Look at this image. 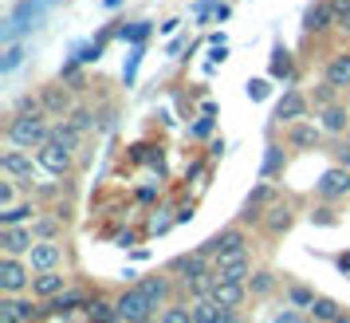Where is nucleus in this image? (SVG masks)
Listing matches in <instances>:
<instances>
[{"instance_id":"1","label":"nucleus","mask_w":350,"mask_h":323,"mask_svg":"<svg viewBox=\"0 0 350 323\" xmlns=\"http://www.w3.org/2000/svg\"><path fill=\"white\" fill-rule=\"evenodd\" d=\"M48 111H40V114H12L8 118V127H4V138L12 146H20V150H40V146L51 138V127H48V118H44Z\"/></svg>"},{"instance_id":"2","label":"nucleus","mask_w":350,"mask_h":323,"mask_svg":"<svg viewBox=\"0 0 350 323\" xmlns=\"http://www.w3.org/2000/svg\"><path fill=\"white\" fill-rule=\"evenodd\" d=\"M114 311H118V323H142V320H150V315L158 311V304L146 296L142 284H134V288H126L118 300H114Z\"/></svg>"},{"instance_id":"3","label":"nucleus","mask_w":350,"mask_h":323,"mask_svg":"<svg viewBox=\"0 0 350 323\" xmlns=\"http://www.w3.org/2000/svg\"><path fill=\"white\" fill-rule=\"evenodd\" d=\"M32 288V264L28 257H0V292L4 296H20Z\"/></svg>"},{"instance_id":"4","label":"nucleus","mask_w":350,"mask_h":323,"mask_svg":"<svg viewBox=\"0 0 350 323\" xmlns=\"http://www.w3.org/2000/svg\"><path fill=\"white\" fill-rule=\"evenodd\" d=\"M213 257H205L201 248L197 253H181V257L170 260V276H177V280H185V284H197V280H205L208 272H213V264H208Z\"/></svg>"},{"instance_id":"5","label":"nucleus","mask_w":350,"mask_h":323,"mask_svg":"<svg viewBox=\"0 0 350 323\" xmlns=\"http://www.w3.org/2000/svg\"><path fill=\"white\" fill-rule=\"evenodd\" d=\"M75 150H67L64 142H55V138H48V142L36 150V162L48 170V174H55V178H67L71 174V166H75V158H71Z\"/></svg>"},{"instance_id":"6","label":"nucleus","mask_w":350,"mask_h":323,"mask_svg":"<svg viewBox=\"0 0 350 323\" xmlns=\"http://www.w3.org/2000/svg\"><path fill=\"white\" fill-rule=\"evenodd\" d=\"M40 315H48V304H32L24 296H4L0 300V323H32Z\"/></svg>"},{"instance_id":"7","label":"nucleus","mask_w":350,"mask_h":323,"mask_svg":"<svg viewBox=\"0 0 350 323\" xmlns=\"http://www.w3.org/2000/svg\"><path fill=\"white\" fill-rule=\"evenodd\" d=\"M244 244H248V237H244V225H228V229H221V233H217V237H208L205 244H201V253H205V257H228V253H240V248H244Z\"/></svg>"},{"instance_id":"8","label":"nucleus","mask_w":350,"mask_h":323,"mask_svg":"<svg viewBox=\"0 0 350 323\" xmlns=\"http://www.w3.org/2000/svg\"><path fill=\"white\" fill-rule=\"evenodd\" d=\"M28 264H32V272L59 268V264H64V244L55 241V237H40V241L32 244V253H28Z\"/></svg>"},{"instance_id":"9","label":"nucleus","mask_w":350,"mask_h":323,"mask_svg":"<svg viewBox=\"0 0 350 323\" xmlns=\"http://www.w3.org/2000/svg\"><path fill=\"white\" fill-rule=\"evenodd\" d=\"M213 268L221 280H232V284H248V276H252V257L240 248V253H228V257H217L213 260Z\"/></svg>"},{"instance_id":"10","label":"nucleus","mask_w":350,"mask_h":323,"mask_svg":"<svg viewBox=\"0 0 350 323\" xmlns=\"http://www.w3.org/2000/svg\"><path fill=\"white\" fill-rule=\"evenodd\" d=\"M36 244V233L24 225H0V253L4 257H28Z\"/></svg>"},{"instance_id":"11","label":"nucleus","mask_w":350,"mask_h":323,"mask_svg":"<svg viewBox=\"0 0 350 323\" xmlns=\"http://www.w3.org/2000/svg\"><path fill=\"white\" fill-rule=\"evenodd\" d=\"M347 194H350L347 166H331V170L315 181V197H319V201H338V197H347Z\"/></svg>"},{"instance_id":"12","label":"nucleus","mask_w":350,"mask_h":323,"mask_svg":"<svg viewBox=\"0 0 350 323\" xmlns=\"http://www.w3.org/2000/svg\"><path fill=\"white\" fill-rule=\"evenodd\" d=\"M271 201H275V194H271V181H260L252 194H248V201H244L240 225H260V221H264V209H268Z\"/></svg>"},{"instance_id":"13","label":"nucleus","mask_w":350,"mask_h":323,"mask_svg":"<svg viewBox=\"0 0 350 323\" xmlns=\"http://www.w3.org/2000/svg\"><path fill=\"white\" fill-rule=\"evenodd\" d=\"M307 107H311V99L303 95V91H295V87H287V91H284V99L275 103V118L291 127V122H299V118H307Z\"/></svg>"},{"instance_id":"14","label":"nucleus","mask_w":350,"mask_h":323,"mask_svg":"<svg viewBox=\"0 0 350 323\" xmlns=\"http://www.w3.org/2000/svg\"><path fill=\"white\" fill-rule=\"evenodd\" d=\"M323 134H327V130L319 127V122L299 118V122L287 127V146H291V150H315V146L323 142Z\"/></svg>"},{"instance_id":"15","label":"nucleus","mask_w":350,"mask_h":323,"mask_svg":"<svg viewBox=\"0 0 350 323\" xmlns=\"http://www.w3.org/2000/svg\"><path fill=\"white\" fill-rule=\"evenodd\" d=\"M327 28H334V4L331 0H311L307 4V12H303V32H327Z\"/></svg>"},{"instance_id":"16","label":"nucleus","mask_w":350,"mask_h":323,"mask_svg":"<svg viewBox=\"0 0 350 323\" xmlns=\"http://www.w3.org/2000/svg\"><path fill=\"white\" fill-rule=\"evenodd\" d=\"M291 221H295V209H291L287 201H271L268 209H264V221H260V225H264L268 237H284L287 229H291Z\"/></svg>"},{"instance_id":"17","label":"nucleus","mask_w":350,"mask_h":323,"mask_svg":"<svg viewBox=\"0 0 350 323\" xmlns=\"http://www.w3.org/2000/svg\"><path fill=\"white\" fill-rule=\"evenodd\" d=\"M64 288H67V276L59 272V268H48V272L32 276V296L36 300H55Z\"/></svg>"},{"instance_id":"18","label":"nucleus","mask_w":350,"mask_h":323,"mask_svg":"<svg viewBox=\"0 0 350 323\" xmlns=\"http://www.w3.org/2000/svg\"><path fill=\"white\" fill-rule=\"evenodd\" d=\"M0 170L4 174H12V178H20V181H32V174H36V166H32V158L24 154V150H4L0 154Z\"/></svg>"},{"instance_id":"19","label":"nucleus","mask_w":350,"mask_h":323,"mask_svg":"<svg viewBox=\"0 0 350 323\" xmlns=\"http://www.w3.org/2000/svg\"><path fill=\"white\" fill-rule=\"evenodd\" d=\"M319 127L327 130V134H347L350 130V107H342V103H331V107H323L319 111Z\"/></svg>"},{"instance_id":"20","label":"nucleus","mask_w":350,"mask_h":323,"mask_svg":"<svg viewBox=\"0 0 350 323\" xmlns=\"http://www.w3.org/2000/svg\"><path fill=\"white\" fill-rule=\"evenodd\" d=\"M208 296H213V300H217L221 307H237V311H240V304H244V300H248L252 292H248V284H232V280H217V288L208 292Z\"/></svg>"},{"instance_id":"21","label":"nucleus","mask_w":350,"mask_h":323,"mask_svg":"<svg viewBox=\"0 0 350 323\" xmlns=\"http://www.w3.org/2000/svg\"><path fill=\"white\" fill-rule=\"evenodd\" d=\"M323 79L334 83L338 91H342V87H350V51H338V55H331V60H327V67H323Z\"/></svg>"},{"instance_id":"22","label":"nucleus","mask_w":350,"mask_h":323,"mask_svg":"<svg viewBox=\"0 0 350 323\" xmlns=\"http://www.w3.org/2000/svg\"><path fill=\"white\" fill-rule=\"evenodd\" d=\"M307 311H311L315 323H350V311H342V307L334 304V300H327V296H319Z\"/></svg>"},{"instance_id":"23","label":"nucleus","mask_w":350,"mask_h":323,"mask_svg":"<svg viewBox=\"0 0 350 323\" xmlns=\"http://www.w3.org/2000/svg\"><path fill=\"white\" fill-rule=\"evenodd\" d=\"M44 304H48L51 315H71L75 307H87V296H83L79 288H64L55 300H44Z\"/></svg>"},{"instance_id":"24","label":"nucleus","mask_w":350,"mask_h":323,"mask_svg":"<svg viewBox=\"0 0 350 323\" xmlns=\"http://www.w3.org/2000/svg\"><path fill=\"white\" fill-rule=\"evenodd\" d=\"M142 288H146V296H150L158 307H165V304H170V288H174V284H170V276H146Z\"/></svg>"},{"instance_id":"25","label":"nucleus","mask_w":350,"mask_h":323,"mask_svg":"<svg viewBox=\"0 0 350 323\" xmlns=\"http://www.w3.org/2000/svg\"><path fill=\"white\" fill-rule=\"evenodd\" d=\"M193 323H221V304L213 296H197L193 304Z\"/></svg>"},{"instance_id":"26","label":"nucleus","mask_w":350,"mask_h":323,"mask_svg":"<svg viewBox=\"0 0 350 323\" xmlns=\"http://www.w3.org/2000/svg\"><path fill=\"white\" fill-rule=\"evenodd\" d=\"M280 170H284V146L268 142V154H264V166H260V178L271 181V178H280Z\"/></svg>"},{"instance_id":"27","label":"nucleus","mask_w":350,"mask_h":323,"mask_svg":"<svg viewBox=\"0 0 350 323\" xmlns=\"http://www.w3.org/2000/svg\"><path fill=\"white\" fill-rule=\"evenodd\" d=\"M28 217H36V205H32V201H20V205H4V209H0V225H24Z\"/></svg>"},{"instance_id":"28","label":"nucleus","mask_w":350,"mask_h":323,"mask_svg":"<svg viewBox=\"0 0 350 323\" xmlns=\"http://www.w3.org/2000/svg\"><path fill=\"white\" fill-rule=\"evenodd\" d=\"M40 99H44V111H51V114H67L71 111V95H67L64 87H48Z\"/></svg>"},{"instance_id":"29","label":"nucleus","mask_w":350,"mask_h":323,"mask_svg":"<svg viewBox=\"0 0 350 323\" xmlns=\"http://www.w3.org/2000/svg\"><path fill=\"white\" fill-rule=\"evenodd\" d=\"M248 292H252L256 300H260V296H271V292H275V272H268V268H256V272L248 276Z\"/></svg>"},{"instance_id":"30","label":"nucleus","mask_w":350,"mask_h":323,"mask_svg":"<svg viewBox=\"0 0 350 323\" xmlns=\"http://www.w3.org/2000/svg\"><path fill=\"white\" fill-rule=\"evenodd\" d=\"M79 134H83V130L75 127L71 118H64V122H51V138H55V142H64L67 150H75V146H79Z\"/></svg>"},{"instance_id":"31","label":"nucleus","mask_w":350,"mask_h":323,"mask_svg":"<svg viewBox=\"0 0 350 323\" xmlns=\"http://www.w3.org/2000/svg\"><path fill=\"white\" fill-rule=\"evenodd\" d=\"M87 315H91V323H118V311H114L111 300H87Z\"/></svg>"},{"instance_id":"32","label":"nucleus","mask_w":350,"mask_h":323,"mask_svg":"<svg viewBox=\"0 0 350 323\" xmlns=\"http://www.w3.org/2000/svg\"><path fill=\"white\" fill-rule=\"evenodd\" d=\"M158 320L161 323H193V304H165Z\"/></svg>"},{"instance_id":"33","label":"nucleus","mask_w":350,"mask_h":323,"mask_svg":"<svg viewBox=\"0 0 350 323\" xmlns=\"http://www.w3.org/2000/svg\"><path fill=\"white\" fill-rule=\"evenodd\" d=\"M271 75H275V79H291V51L280 48V44L271 51Z\"/></svg>"},{"instance_id":"34","label":"nucleus","mask_w":350,"mask_h":323,"mask_svg":"<svg viewBox=\"0 0 350 323\" xmlns=\"http://www.w3.org/2000/svg\"><path fill=\"white\" fill-rule=\"evenodd\" d=\"M287 300H291V307H311L319 296L311 288H303V284H287Z\"/></svg>"},{"instance_id":"35","label":"nucleus","mask_w":350,"mask_h":323,"mask_svg":"<svg viewBox=\"0 0 350 323\" xmlns=\"http://www.w3.org/2000/svg\"><path fill=\"white\" fill-rule=\"evenodd\" d=\"M334 95H338V87H334V83H327V79H323V83H319V87H315V95H311V103H315L319 111H323V107H331V103H334Z\"/></svg>"},{"instance_id":"36","label":"nucleus","mask_w":350,"mask_h":323,"mask_svg":"<svg viewBox=\"0 0 350 323\" xmlns=\"http://www.w3.org/2000/svg\"><path fill=\"white\" fill-rule=\"evenodd\" d=\"M71 122H75L79 130H91V127H95V111H87V107H75V111H71Z\"/></svg>"},{"instance_id":"37","label":"nucleus","mask_w":350,"mask_h":323,"mask_svg":"<svg viewBox=\"0 0 350 323\" xmlns=\"http://www.w3.org/2000/svg\"><path fill=\"white\" fill-rule=\"evenodd\" d=\"M4 205H16V185L12 181H0V209Z\"/></svg>"},{"instance_id":"38","label":"nucleus","mask_w":350,"mask_h":323,"mask_svg":"<svg viewBox=\"0 0 350 323\" xmlns=\"http://www.w3.org/2000/svg\"><path fill=\"white\" fill-rule=\"evenodd\" d=\"M271 323H303V315L295 311V307H284V311H275V315H271Z\"/></svg>"},{"instance_id":"39","label":"nucleus","mask_w":350,"mask_h":323,"mask_svg":"<svg viewBox=\"0 0 350 323\" xmlns=\"http://www.w3.org/2000/svg\"><path fill=\"white\" fill-rule=\"evenodd\" d=\"M24 60V48H8V55H4V64H0V71H12V67Z\"/></svg>"},{"instance_id":"40","label":"nucleus","mask_w":350,"mask_h":323,"mask_svg":"<svg viewBox=\"0 0 350 323\" xmlns=\"http://www.w3.org/2000/svg\"><path fill=\"white\" fill-rule=\"evenodd\" d=\"M334 28H342V32L350 36V8H338V12H334Z\"/></svg>"},{"instance_id":"41","label":"nucleus","mask_w":350,"mask_h":323,"mask_svg":"<svg viewBox=\"0 0 350 323\" xmlns=\"http://www.w3.org/2000/svg\"><path fill=\"white\" fill-rule=\"evenodd\" d=\"M146 36H150V24H138V28L122 32V40H146Z\"/></svg>"},{"instance_id":"42","label":"nucleus","mask_w":350,"mask_h":323,"mask_svg":"<svg viewBox=\"0 0 350 323\" xmlns=\"http://www.w3.org/2000/svg\"><path fill=\"white\" fill-rule=\"evenodd\" d=\"M32 233H36V237H55V221H40Z\"/></svg>"},{"instance_id":"43","label":"nucleus","mask_w":350,"mask_h":323,"mask_svg":"<svg viewBox=\"0 0 350 323\" xmlns=\"http://www.w3.org/2000/svg\"><path fill=\"white\" fill-rule=\"evenodd\" d=\"M334 158H338V166H347V170H350V146L342 142L338 150H334Z\"/></svg>"},{"instance_id":"44","label":"nucleus","mask_w":350,"mask_h":323,"mask_svg":"<svg viewBox=\"0 0 350 323\" xmlns=\"http://www.w3.org/2000/svg\"><path fill=\"white\" fill-rule=\"evenodd\" d=\"M208 130H213V118H201V122H197V127H193V134H197V138H205Z\"/></svg>"},{"instance_id":"45","label":"nucleus","mask_w":350,"mask_h":323,"mask_svg":"<svg viewBox=\"0 0 350 323\" xmlns=\"http://www.w3.org/2000/svg\"><path fill=\"white\" fill-rule=\"evenodd\" d=\"M248 95H252V99H264V95H268V87H264V83H248Z\"/></svg>"},{"instance_id":"46","label":"nucleus","mask_w":350,"mask_h":323,"mask_svg":"<svg viewBox=\"0 0 350 323\" xmlns=\"http://www.w3.org/2000/svg\"><path fill=\"white\" fill-rule=\"evenodd\" d=\"M342 142H347V146H350V130H347V134H342Z\"/></svg>"},{"instance_id":"47","label":"nucleus","mask_w":350,"mask_h":323,"mask_svg":"<svg viewBox=\"0 0 350 323\" xmlns=\"http://www.w3.org/2000/svg\"><path fill=\"white\" fill-rule=\"evenodd\" d=\"M142 323H161V320H154V315H150V320H142Z\"/></svg>"},{"instance_id":"48","label":"nucleus","mask_w":350,"mask_h":323,"mask_svg":"<svg viewBox=\"0 0 350 323\" xmlns=\"http://www.w3.org/2000/svg\"><path fill=\"white\" fill-rule=\"evenodd\" d=\"M237 323H248V320H240V315H237Z\"/></svg>"},{"instance_id":"49","label":"nucleus","mask_w":350,"mask_h":323,"mask_svg":"<svg viewBox=\"0 0 350 323\" xmlns=\"http://www.w3.org/2000/svg\"><path fill=\"white\" fill-rule=\"evenodd\" d=\"M347 107H350V99H347Z\"/></svg>"}]
</instances>
